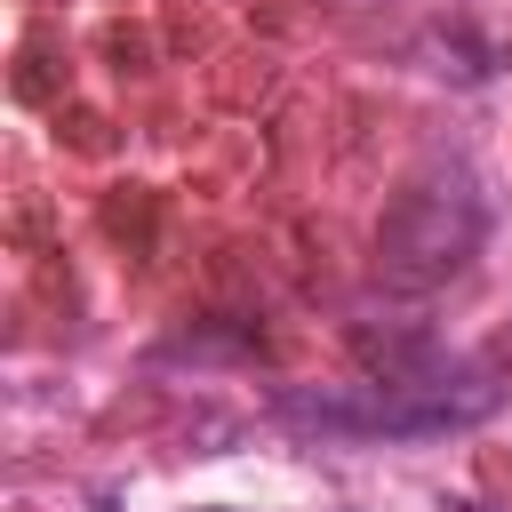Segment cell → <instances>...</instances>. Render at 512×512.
Instances as JSON below:
<instances>
[{"label": "cell", "instance_id": "1", "mask_svg": "<svg viewBox=\"0 0 512 512\" xmlns=\"http://www.w3.org/2000/svg\"><path fill=\"white\" fill-rule=\"evenodd\" d=\"M448 512H488V504H448Z\"/></svg>", "mask_w": 512, "mask_h": 512}]
</instances>
